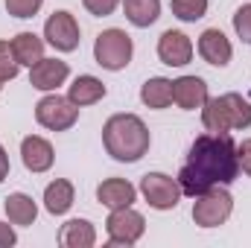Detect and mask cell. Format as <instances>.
<instances>
[{
    "label": "cell",
    "instance_id": "6da1fadb",
    "mask_svg": "<svg viewBox=\"0 0 251 248\" xmlns=\"http://www.w3.org/2000/svg\"><path fill=\"white\" fill-rule=\"evenodd\" d=\"M240 175L237 143L228 131H207L193 140L187 161L178 173V184L184 196H201L213 187L234 184Z\"/></svg>",
    "mask_w": 251,
    "mask_h": 248
},
{
    "label": "cell",
    "instance_id": "7a4b0ae2",
    "mask_svg": "<svg viewBox=\"0 0 251 248\" xmlns=\"http://www.w3.org/2000/svg\"><path fill=\"white\" fill-rule=\"evenodd\" d=\"M102 143L105 152L120 161V164H134L149 152V128L137 114H114L102 125Z\"/></svg>",
    "mask_w": 251,
    "mask_h": 248
},
{
    "label": "cell",
    "instance_id": "3957f363",
    "mask_svg": "<svg viewBox=\"0 0 251 248\" xmlns=\"http://www.w3.org/2000/svg\"><path fill=\"white\" fill-rule=\"evenodd\" d=\"M201 123L207 131H234V128H249L251 125V102L240 94H222V97H207L201 105Z\"/></svg>",
    "mask_w": 251,
    "mask_h": 248
},
{
    "label": "cell",
    "instance_id": "277c9868",
    "mask_svg": "<svg viewBox=\"0 0 251 248\" xmlns=\"http://www.w3.org/2000/svg\"><path fill=\"white\" fill-rule=\"evenodd\" d=\"M131 53H134V44H131L128 32H123V29H105L94 41V59L105 70H123V67H128Z\"/></svg>",
    "mask_w": 251,
    "mask_h": 248
},
{
    "label": "cell",
    "instance_id": "5b68a950",
    "mask_svg": "<svg viewBox=\"0 0 251 248\" xmlns=\"http://www.w3.org/2000/svg\"><path fill=\"white\" fill-rule=\"evenodd\" d=\"M231 210H234V198L228 190L222 187H213L201 196H196V204H193V222L199 228H219L231 219Z\"/></svg>",
    "mask_w": 251,
    "mask_h": 248
},
{
    "label": "cell",
    "instance_id": "8992f818",
    "mask_svg": "<svg viewBox=\"0 0 251 248\" xmlns=\"http://www.w3.org/2000/svg\"><path fill=\"white\" fill-rule=\"evenodd\" d=\"M35 120H38V125H44L50 131H67L70 125L79 120V105L70 97L47 94L35 105Z\"/></svg>",
    "mask_w": 251,
    "mask_h": 248
},
{
    "label": "cell",
    "instance_id": "52a82bcc",
    "mask_svg": "<svg viewBox=\"0 0 251 248\" xmlns=\"http://www.w3.org/2000/svg\"><path fill=\"white\" fill-rule=\"evenodd\" d=\"M140 193L149 201V207H155V210H173V207H178V201L184 196L181 184L164 173H146L140 178Z\"/></svg>",
    "mask_w": 251,
    "mask_h": 248
},
{
    "label": "cell",
    "instance_id": "ba28073f",
    "mask_svg": "<svg viewBox=\"0 0 251 248\" xmlns=\"http://www.w3.org/2000/svg\"><path fill=\"white\" fill-rule=\"evenodd\" d=\"M105 231H108L111 246H134L146 231V219L131 207H117V210H111Z\"/></svg>",
    "mask_w": 251,
    "mask_h": 248
},
{
    "label": "cell",
    "instance_id": "9c48e42d",
    "mask_svg": "<svg viewBox=\"0 0 251 248\" xmlns=\"http://www.w3.org/2000/svg\"><path fill=\"white\" fill-rule=\"evenodd\" d=\"M44 38H47V44H53L59 53H73L76 47H79V41H82V32H79V24H76V18L70 15V12H53L50 18H47V24H44Z\"/></svg>",
    "mask_w": 251,
    "mask_h": 248
},
{
    "label": "cell",
    "instance_id": "30bf717a",
    "mask_svg": "<svg viewBox=\"0 0 251 248\" xmlns=\"http://www.w3.org/2000/svg\"><path fill=\"white\" fill-rule=\"evenodd\" d=\"M158 59L170 67H184L193 59V41L190 35L178 32V29H167L158 38Z\"/></svg>",
    "mask_w": 251,
    "mask_h": 248
},
{
    "label": "cell",
    "instance_id": "8fae6325",
    "mask_svg": "<svg viewBox=\"0 0 251 248\" xmlns=\"http://www.w3.org/2000/svg\"><path fill=\"white\" fill-rule=\"evenodd\" d=\"M67 76H70V67L62 59H41L29 67V85L38 91H56L59 85L67 82Z\"/></svg>",
    "mask_w": 251,
    "mask_h": 248
},
{
    "label": "cell",
    "instance_id": "7c38bea8",
    "mask_svg": "<svg viewBox=\"0 0 251 248\" xmlns=\"http://www.w3.org/2000/svg\"><path fill=\"white\" fill-rule=\"evenodd\" d=\"M21 158H24V167L29 173H47L56 161V152L50 146V140L38 137V134H29L21 140Z\"/></svg>",
    "mask_w": 251,
    "mask_h": 248
},
{
    "label": "cell",
    "instance_id": "4fadbf2b",
    "mask_svg": "<svg viewBox=\"0 0 251 248\" xmlns=\"http://www.w3.org/2000/svg\"><path fill=\"white\" fill-rule=\"evenodd\" d=\"M173 102L184 111H196L207 102V85L201 76H181L173 82Z\"/></svg>",
    "mask_w": 251,
    "mask_h": 248
},
{
    "label": "cell",
    "instance_id": "5bb4252c",
    "mask_svg": "<svg viewBox=\"0 0 251 248\" xmlns=\"http://www.w3.org/2000/svg\"><path fill=\"white\" fill-rule=\"evenodd\" d=\"M231 53H234V50H231V41L225 38L222 29H204V32L199 35V56L207 64L225 67V64L231 62Z\"/></svg>",
    "mask_w": 251,
    "mask_h": 248
},
{
    "label": "cell",
    "instance_id": "9a60e30c",
    "mask_svg": "<svg viewBox=\"0 0 251 248\" xmlns=\"http://www.w3.org/2000/svg\"><path fill=\"white\" fill-rule=\"evenodd\" d=\"M97 198H100L108 210L131 207L134 198H137V190H134V184H128L126 178H105L102 184L97 187Z\"/></svg>",
    "mask_w": 251,
    "mask_h": 248
},
{
    "label": "cell",
    "instance_id": "2e32d148",
    "mask_svg": "<svg viewBox=\"0 0 251 248\" xmlns=\"http://www.w3.org/2000/svg\"><path fill=\"white\" fill-rule=\"evenodd\" d=\"M59 243L64 248H91L97 243V231L88 219H70L59 231Z\"/></svg>",
    "mask_w": 251,
    "mask_h": 248
},
{
    "label": "cell",
    "instance_id": "e0dca14e",
    "mask_svg": "<svg viewBox=\"0 0 251 248\" xmlns=\"http://www.w3.org/2000/svg\"><path fill=\"white\" fill-rule=\"evenodd\" d=\"M3 207H6L9 222H12V225H21V228L32 225L35 216H38V204H35L32 196H26V193H12V196H6Z\"/></svg>",
    "mask_w": 251,
    "mask_h": 248
},
{
    "label": "cell",
    "instance_id": "ac0fdd59",
    "mask_svg": "<svg viewBox=\"0 0 251 248\" xmlns=\"http://www.w3.org/2000/svg\"><path fill=\"white\" fill-rule=\"evenodd\" d=\"M9 44H12V53H15L18 64H24V67H32L44 59V41L35 32H18Z\"/></svg>",
    "mask_w": 251,
    "mask_h": 248
},
{
    "label": "cell",
    "instance_id": "d6986e66",
    "mask_svg": "<svg viewBox=\"0 0 251 248\" xmlns=\"http://www.w3.org/2000/svg\"><path fill=\"white\" fill-rule=\"evenodd\" d=\"M67 97L82 108V105H94L105 97V85L97 79V76H76L73 85L67 88Z\"/></svg>",
    "mask_w": 251,
    "mask_h": 248
},
{
    "label": "cell",
    "instance_id": "ffe728a7",
    "mask_svg": "<svg viewBox=\"0 0 251 248\" xmlns=\"http://www.w3.org/2000/svg\"><path fill=\"white\" fill-rule=\"evenodd\" d=\"M44 207L53 216H64L73 207V184L67 178H56L53 184H47V190H44Z\"/></svg>",
    "mask_w": 251,
    "mask_h": 248
},
{
    "label": "cell",
    "instance_id": "44dd1931",
    "mask_svg": "<svg viewBox=\"0 0 251 248\" xmlns=\"http://www.w3.org/2000/svg\"><path fill=\"white\" fill-rule=\"evenodd\" d=\"M140 99H143L146 108H158V111L167 108V105L173 102V82L164 79V76H152V79H146L143 88H140Z\"/></svg>",
    "mask_w": 251,
    "mask_h": 248
},
{
    "label": "cell",
    "instance_id": "7402d4cb",
    "mask_svg": "<svg viewBox=\"0 0 251 248\" xmlns=\"http://www.w3.org/2000/svg\"><path fill=\"white\" fill-rule=\"evenodd\" d=\"M123 12L128 24L146 29L161 18V0H123Z\"/></svg>",
    "mask_w": 251,
    "mask_h": 248
},
{
    "label": "cell",
    "instance_id": "603a6c76",
    "mask_svg": "<svg viewBox=\"0 0 251 248\" xmlns=\"http://www.w3.org/2000/svg\"><path fill=\"white\" fill-rule=\"evenodd\" d=\"M170 6H173V15L187 24L204 18V12H207V0H170Z\"/></svg>",
    "mask_w": 251,
    "mask_h": 248
},
{
    "label": "cell",
    "instance_id": "cb8c5ba5",
    "mask_svg": "<svg viewBox=\"0 0 251 248\" xmlns=\"http://www.w3.org/2000/svg\"><path fill=\"white\" fill-rule=\"evenodd\" d=\"M18 59H15V53H12V44L9 41H0V82H9V79H15L18 76Z\"/></svg>",
    "mask_w": 251,
    "mask_h": 248
},
{
    "label": "cell",
    "instance_id": "d4e9b609",
    "mask_svg": "<svg viewBox=\"0 0 251 248\" xmlns=\"http://www.w3.org/2000/svg\"><path fill=\"white\" fill-rule=\"evenodd\" d=\"M44 0H6V12L12 18H35Z\"/></svg>",
    "mask_w": 251,
    "mask_h": 248
},
{
    "label": "cell",
    "instance_id": "484cf974",
    "mask_svg": "<svg viewBox=\"0 0 251 248\" xmlns=\"http://www.w3.org/2000/svg\"><path fill=\"white\" fill-rule=\"evenodd\" d=\"M234 29H237V35L251 44V3H243L237 12H234Z\"/></svg>",
    "mask_w": 251,
    "mask_h": 248
},
{
    "label": "cell",
    "instance_id": "4316f807",
    "mask_svg": "<svg viewBox=\"0 0 251 248\" xmlns=\"http://www.w3.org/2000/svg\"><path fill=\"white\" fill-rule=\"evenodd\" d=\"M82 3H85V9H88L91 15H97V18L111 15V12L120 6V0H82Z\"/></svg>",
    "mask_w": 251,
    "mask_h": 248
},
{
    "label": "cell",
    "instance_id": "83f0119b",
    "mask_svg": "<svg viewBox=\"0 0 251 248\" xmlns=\"http://www.w3.org/2000/svg\"><path fill=\"white\" fill-rule=\"evenodd\" d=\"M237 158H240V170L251 178V137L237 146Z\"/></svg>",
    "mask_w": 251,
    "mask_h": 248
},
{
    "label": "cell",
    "instance_id": "f1b7e54d",
    "mask_svg": "<svg viewBox=\"0 0 251 248\" xmlns=\"http://www.w3.org/2000/svg\"><path fill=\"white\" fill-rule=\"evenodd\" d=\"M15 243H18V237H15V231H12V225L0 222V248H12Z\"/></svg>",
    "mask_w": 251,
    "mask_h": 248
},
{
    "label": "cell",
    "instance_id": "f546056e",
    "mask_svg": "<svg viewBox=\"0 0 251 248\" xmlns=\"http://www.w3.org/2000/svg\"><path fill=\"white\" fill-rule=\"evenodd\" d=\"M6 175H9V155H6V149L0 146V184L6 181Z\"/></svg>",
    "mask_w": 251,
    "mask_h": 248
},
{
    "label": "cell",
    "instance_id": "4dcf8cb0",
    "mask_svg": "<svg viewBox=\"0 0 251 248\" xmlns=\"http://www.w3.org/2000/svg\"><path fill=\"white\" fill-rule=\"evenodd\" d=\"M0 91H3V82H0Z\"/></svg>",
    "mask_w": 251,
    "mask_h": 248
}]
</instances>
